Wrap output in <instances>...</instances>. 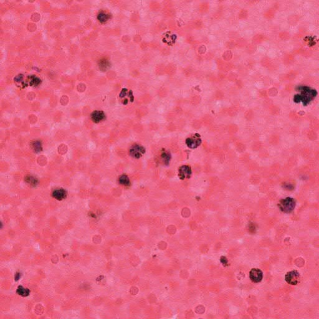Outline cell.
<instances>
[{
  "instance_id": "obj_13",
  "label": "cell",
  "mask_w": 319,
  "mask_h": 319,
  "mask_svg": "<svg viewBox=\"0 0 319 319\" xmlns=\"http://www.w3.org/2000/svg\"><path fill=\"white\" fill-rule=\"evenodd\" d=\"M119 183L122 185H126V186L129 185L130 183L129 178H128V176L125 175H122L119 178Z\"/></svg>"
},
{
  "instance_id": "obj_9",
  "label": "cell",
  "mask_w": 319,
  "mask_h": 319,
  "mask_svg": "<svg viewBox=\"0 0 319 319\" xmlns=\"http://www.w3.org/2000/svg\"><path fill=\"white\" fill-rule=\"evenodd\" d=\"M52 196L58 200H62L66 197V192L63 189H56L52 193Z\"/></svg>"
},
{
  "instance_id": "obj_15",
  "label": "cell",
  "mask_w": 319,
  "mask_h": 319,
  "mask_svg": "<svg viewBox=\"0 0 319 319\" xmlns=\"http://www.w3.org/2000/svg\"><path fill=\"white\" fill-rule=\"evenodd\" d=\"M26 182L31 185L35 186L38 183V180L33 176H27L25 179Z\"/></svg>"
},
{
  "instance_id": "obj_6",
  "label": "cell",
  "mask_w": 319,
  "mask_h": 319,
  "mask_svg": "<svg viewBox=\"0 0 319 319\" xmlns=\"http://www.w3.org/2000/svg\"><path fill=\"white\" fill-rule=\"evenodd\" d=\"M198 134H195L194 136L191 138H188L186 140V143L187 146L190 148H196L200 145L201 143V140L199 138Z\"/></svg>"
},
{
  "instance_id": "obj_14",
  "label": "cell",
  "mask_w": 319,
  "mask_h": 319,
  "mask_svg": "<svg viewBox=\"0 0 319 319\" xmlns=\"http://www.w3.org/2000/svg\"><path fill=\"white\" fill-rule=\"evenodd\" d=\"M41 79H39L38 77H36V76H31L30 77V85L31 86H38V85H39V84H41Z\"/></svg>"
},
{
  "instance_id": "obj_12",
  "label": "cell",
  "mask_w": 319,
  "mask_h": 319,
  "mask_svg": "<svg viewBox=\"0 0 319 319\" xmlns=\"http://www.w3.org/2000/svg\"><path fill=\"white\" fill-rule=\"evenodd\" d=\"M32 148L35 152H39L42 150V144L39 140L34 141L32 143Z\"/></svg>"
},
{
  "instance_id": "obj_4",
  "label": "cell",
  "mask_w": 319,
  "mask_h": 319,
  "mask_svg": "<svg viewBox=\"0 0 319 319\" xmlns=\"http://www.w3.org/2000/svg\"><path fill=\"white\" fill-rule=\"evenodd\" d=\"M249 279L254 283H259L263 279V272L257 268H253L249 272Z\"/></svg>"
},
{
  "instance_id": "obj_8",
  "label": "cell",
  "mask_w": 319,
  "mask_h": 319,
  "mask_svg": "<svg viewBox=\"0 0 319 319\" xmlns=\"http://www.w3.org/2000/svg\"><path fill=\"white\" fill-rule=\"evenodd\" d=\"M105 118V114L102 111H94L91 115V119L95 123H99Z\"/></svg>"
},
{
  "instance_id": "obj_5",
  "label": "cell",
  "mask_w": 319,
  "mask_h": 319,
  "mask_svg": "<svg viewBox=\"0 0 319 319\" xmlns=\"http://www.w3.org/2000/svg\"><path fill=\"white\" fill-rule=\"evenodd\" d=\"M145 152V148L142 146L139 145H134L130 148L129 153L131 156L136 158H139L144 154Z\"/></svg>"
},
{
  "instance_id": "obj_10",
  "label": "cell",
  "mask_w": 319,
  "mask_h": 319,
  "mask_svg": "<svg viewBox=\"0 0 319 319\" xmlns=\"http://www.w3.org/2000/svg\"><path fill=\"white\" fill-rule=\"evenodd\" d=\"M98 20L100 21L101 23H106L107 21L110 19V15L104 13V12H100L98 16H97Z\"/></svg>"
},
{
  "instance_id": "obj_17",
  "label": "cell",
  "mask_w": 319,
  "mask_h": 319,
  "mask_svg": "<svg viewBox=\"0 0 319 319\" xmlns=\"http://www.w3.org/2000/svg\"><path fill=\"white\" fill-rule=\"evenodd\" d=\"M108 67H109V63L106 60L101 61L100 63L99 64V67L102 70L105 71V69H107Z\"/></svg>"
},
{
  "instance_id": "obj_7",
  "label": "cell",
  "mask_w": 319,
  "mask_h": 319,
  "mask_svg": "<svg viewBox=\"0 0 319 319\" xmlns=\"http://www.w3.org/2000/svg\"><path fill=\"white\" fill-rule=\"evenodd\" d=\"M191 175V167L188 165H183L179 168V176L182 179L189 178Z\"/></svg>"
},
{
  "instance_id": "obj_16",
  "label": "cell",
  "mask_w": 319,
  "mask_h": 319,
  "mask_svg": "<svg viewBox=\"0 0 319 319\" xmlns=\"http://www.w3.org/2000/svg\"><path fill=\"white\" fill-rule=\"evenodd\" d=\"M162 158L163 160L164 161L165 163L166 164H168L169 160H170V155L166 152H165L163 153H162Z\"/></svg>"
},
{
  "instance_id": "obj_18",
  "label": "cell",
  "mask_w": 319,
  "mask_h": 319,
  "mask_svg": "<svg viewBox=\"0 0 319 319\" xmlns=\"http://www.w3.org/2000/svg\"><path fill=\"white\" fill-rule=\"evenodd\" d=\"M221 262L222 263V264L224 265H227L228 264V259H226V258H225L224 256H222L221 258Z\"/></svg>"
},
{
  "instance_id": "obj_1",
  "label": "cell",
  "mask_w": 319,
  "mask_h": 319,
  "mask_svg": "<svg viewBox=\"0 0 319 319\" xmlns=\"http://www.w3.org/2000/svg\"><path fill=\"white\" fill-rule=\"evenodd\" d=\"M297 90L299 92V94L295 95L294 101L296 103L302 102L304 105H307L313 100L317 95V92L315 89L306 86H300Z\"/></svg>"
},
{
  "instance_id": "obj_11",
  "label": "cell",
  "mask_w": 319,
  "mask_h": 319,
  "mask_svg": "<svg viewBox=\"0 0 319 319\" xmlns=\"http://www.w3.org/2000/svg\"><path fill=\"white\" fill-rule=\"evenodd\" d=\"M17 293L21 296L26 297L29 294V290L23 288V286H19L17 289Z\"/></svg>"
},
{
  "instance_id": "obj_3",
  "label": "cell",
  "mask_w": 319,
  "mask_h": 319,
  "mask_svg": "<svg viewBox=\"0 0 319 319\" xmlns=\"http://www.w3.org/2000/svg\"><path fill=\"white\" fill-rule=\"evenodd\" d=\"M300 279V274L296 271H292L287 273L285 275V280L289 284L295 285L299 283Z\"/></svg>"
},
{
  "instance_id": "obj_2",
  "label": "cell",
  "mask_w": 319,
  "mask_h": 319,
  "mask_svg": "<svg viewBox=\"0 0 319 319\" xmlns=\"http://www.w3.org/2000/svg\"><path fill=\"white\" fill-rule=\"evenodd\" d=\"M295 201L291 197L285 198L281 199L278 204V206L281 211L285 213H290L295 208Z\"/></svg>"
}]
</instances>
